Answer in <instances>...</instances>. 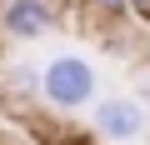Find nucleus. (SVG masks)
Masks as SVG:
<instances>
[{
  "mask_svg": "<svg viewBox=\"0 0 150 145\" xmlns=\"http://www.w3.org/2000/svg\"><path fill=\"white\" fill-rule=\"evenodd\" d=\"M95 95H100V70H95L85 55L60 50V55H50V60L40 65V100H45V110H55V115H80V110L100 105Z\"/></svg>",
  "mask_w": 150,
  "mask_h": 145,
  "instance_id": "nucleus-1",
  "label": "nucleus"
},
{
  "mask_svg": "<svg viewBox=\"0 0 150 145\" xmlns=\"http://www.w3.org/2000/svg\"><path fill=\"white\" fill-rule=\"evenodd\" d=\"M150 130V110L135 100V95H105L95 110H90V135L100 145H130Z\"/></svg>",
  "mask_w": 150,
  "mask_h": 145,
  "instance_id": "nucleus-2",
  "label": "nucleus"
},
{
  "mask_svg": "<svg viewBox=\"0 0 150 145\" xmlns=\"http://www.w3.org/2000/svg\"><path fill=\"white\" fill-rule=\"evenodd\" d=\"M60 25V0H0V30L5 40H40Z\"/></svg>",
  "mask_w": 150,
  "mask_h": 145,
  "instance_id": "nucleus-3",
  "label": "nucleus"
},
{
  "mask_svg": "<svg viewBox=\"0 0 150 145\" xmlns=\"http://www.w3.org/2000/svg\"><path fill=\"white\" fill-rule=\"evenodd\" d=\"M10 90L40 100V65H15V70H10Z\"/></svg>",
  "mask_w": 150,
  "mask_h": 145,
  "instance_id": "nucleus-4",
  "label": "nucleus"
},
{
  "mask_svg": "<svg viewBox=\"0 0 150 145\" xmlns=\"http://www.w3.org/2000/svg\"><path fill=\"white\" fill-rule=\"evenodd\" d=\"M95 5H100L105 15H125V10H130V0H95Z\"/></svg>",
  "mask_w": 150,
  "mask_h": 145,
  "instance_id": "nucleus-5",
  "label": "nucleus"
},
{
  "mask_svg": "<svg viewBox=\"0 0 150 145\" xmlns=\"http://www.w3.org/2000/svg\"><path fill=\"white\" fill-rule=\"evenodd\" d=\"M130 15H140V20L150 25V0H130Z\"/></svg>",
  "mask_w": 150,
  "mask_h": 145,
  "instance_id": "nucleus-6",
  "label": "nucleus"
}]
</instances>
